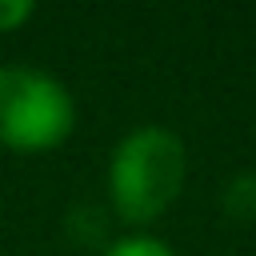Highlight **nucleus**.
I'll use <instances>...</instances> for the list:
<instances>
[{
    "instance_id": "nucleus-1",
    "label": "nucleus",
    "mask_w": 256,
    "mask_h": 256,
    "mask_svg": "<svg viewBox=\"0 0 256 256\" xmlns=\"http://www.w3.org/2000/svg\"><path fill=\"white\" fill-rule=\"evenodd\" d=\"M188 180V148L164 124L124 132L108 156V200L124 224H152L164 216Z\"/></svg>"
},
{
    "instance_id": "nucleus-2",
    "label": "nucleus",
    "mask_w": 256,
    "mask_h": 256,
    "mask_svg": "<svg viewBox=\"0 0 256 256\" xmlns=\"http://www.w3.org/2000/svg\"><path fill=\"white\" fill-rule=\"evenodd\" d=\"M76 128L68 84L36 64H0V144L12 152L60 148Z\"/></svg>"
},
{
    "instance_id": "nucleus-3",
    "label": "nucleus",
    "mask_w": 256,
    "mask_h": 256,
    "mask_svg": "<svg viewBox=\"0 0 256 256\" xmlns=\"http://www.w3.org/2000/svg\"><path fill=\"white\" fill-rule=\"evenodd\" d=\"M100 256H176V252H172L168 240H160V236H152V232H124V236H116Z\"/></svg>"
},
{
    "instance_id": "nucleus-4",
    "label": "nucleus",
    "mask_w": 256,
    "mask_h": 256,
    "mask_svg": "<svg viewBox=\"0 0 256 256\" xmlns=\"http://www.w3.org/2000/svg\"><path fill=\"white\" fill-rule=\"evenodd\" d=\"M224 208H228L236 220H252V216H256V176H252V172H244V176H236V180L228 184Z\"/></svg>"
},
{
    "instance_id": "nucleus-5",
    "label": "nucleus",
    "mask_w": 256,
    "mask_h": 256,
    "mask_svg": "<svg viewBox=\"0 0 256 256\" xmlns=\"http://www.w3.org/2000/svg\"><path fill=\"white\" fill-rule=\"evenodd\" d=\"M32 12H36V4H28V0H0V32L20 28L24 20H32Z\"/></svg>"
}]
</instances>
